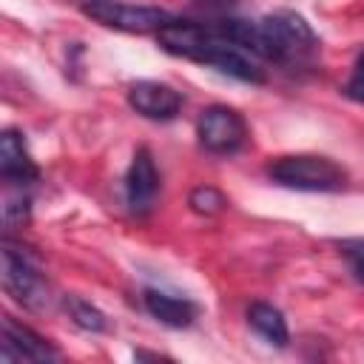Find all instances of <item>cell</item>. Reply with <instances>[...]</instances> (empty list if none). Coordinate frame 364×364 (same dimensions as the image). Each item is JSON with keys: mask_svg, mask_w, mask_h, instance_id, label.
I'll list each match as a JSON object with an SVG mask.
<instances>
[{"mask_svg": "<svg viewBox=\"0 0 364 364\" xmlns=\"http://www.w3.org/2000/svg\"><path fill=\"white\" fill-rule=\"evenodd\" d=\"M338 247H341V256H344L353 279L358 284H364V239H344Z\"/></svg>", "mask_w": 364, "mask_h": 364, "instance_id": "2e32d148", "label": "cell"}, {"mask_svg": "<svg viewBox=\"0 0 364 364\" xmlns=\"http://www.w3.org/2000/svg\"><path fill=\"white\" fill-rule=\"evenodd\" d=\"M128 105L145 117V119H173L182 108V94L168 85V82H156V80H139L128 88Z\"/></svg>", "mask_w": 364, "mask_h": 364, "instance_id": "9c48e42d", "label": "cell"}, {"mask_svg": "<svg viewBox=\"0 0 364 364\" xmlns=\"http://www.w3.org/2000/svg\"><path fill=\"white\" fill-rule=\"evenodd\" d=\"M264 173L270 182L290 188V191H310V193H333L347 185V171L321 154H287L267 162Z\"/></svg>", "mask_w": 364, "mask_h": 364, "instance_id": "3957f363", "label": "cell"}, {"mask_svg": "<svg viewBox=\"0 0 364 364\" xmlns=\"http://www.w3.org/2000/svg\"><path fill=\"white\" fill-rule=\"evenodd\" d=\"M156 43L162 51H168L173 57H185L199 65H210L233 80H242L250 85H262L267 80V71L262 68L259 57L245 51L239 43H233L216 26H202V23L173 17L165 28L156 31Z\"/></svg>", "mask_w": 364, "mask_h": 364, "instance_id": "7a4b0ae2", "label": "cell"}, {"mask_svg": "<svg viewBox=\"0 0 364 364\" xmlns=\"http://www.w3.org/2000/svg\"><path fill=\"white\" fill-rule=\"evenodd\" d=\"M82 14L97 20L100 26L131 31V34L159 31L173 20V14L165 11V9L136 6V3H125V0H85L82 3Z\"/></svg>", "mask_w": 364, "mask_h": 364, "instance_id": "5b68a950", "label": "cell"}, {"mask_svg": "<svg viewBox=\"0 0 364 364\" xmlns=\"http://www.w3.org/2000/svg\"><path fill=\"white\" fill-rule=\"evenodd\" d=\"M159 171L156 162L151 156L148 148H136L134 159L128 165L125 173V205L131 216H148L156 208V196H159Z\"/></svg>", "mask_w": 364, "mask_h": 364, "instance_id": "52a82bcc", "label": "cell"}, {"mask_svg": "<svg viewBox=\"0 0 364 364\" xmlns=\"http://www.w3.org/2000/svg\"><path fill=\"white\" fill-rule=\"evenodd\" d=\"M142 304L145 310L165 327H173V330H185L196 321L199 316V307L191 301V299H182V296H171V293H162V290H154L148 287L142 293Z\"/></svg>", "mask_w": 364, "mask_h": 364, "instance_id": "8fae6325", "label": "cell"}, {"mask_svg": "<svg viewBox=\"0 0 364 364\" xmlns=\"http://www.w3.org/2000/svg\"><path fill=\"white\" fill-rule=\"evenodd\" d=\"M0 176L6 185H23V188L40 179V168L31 159L26 136L17 128H6L0 136Z\"/></svg>", "mask_w": 364, "mask_h": 364, "instance_id": "30bf717a", "label": "cell"}, {"mask_svg": "<svg viewBox=\"0 0 364 364\" xmlns=\"http://www.w3.org/2000/svg\"><path fill=\"white\" fill-rule=\"evenodd\" d=\"M344 97L364 105V51L358 54V60H355V65H353V74H350V80L344 82Z\"/></svg>", "mask_w": 364, "mask_h": 364, "instance_id": "e0dca14e", "label": "cell"}, {"mask_svg": "<svg viewBox=\"0 0 364 364\" xmlns=\"http://www.w3.org/2000/svg\"><path fill=\"white\" fill-rule=\"evenodd\" d=\"M247 324L273 347H287V341H290L287 321H284L282 310H276L267 301H253L247 307Z\"/></svg>", "mask_w": 364, "mask_h": 364, "instance_id": "7c38bea8", "label": "cell"}, {"mask_svg": "<svg viewBox=\"0 0 364 364\" xmlns=\"http://www.w3.org/2000/svg\"><path fill=\"white\" fill-rule=\"evenodd\" d=\"M0 358L3 361H51L57 358V350L34 333L31 327L14 321L11 316H3V330H0Z\"/></svg>", "mask_w": 364, "mask_h": 364, "instance_id": "ba28073f", "label": "cell"}, {"mask_svg": "<svg viewBox=\"0 0 364 364\" xmlns=\"http://www.w3.org/2000/svg\"><path fill=\"white\" fill-rule=\"evenodd\" d=\"M188 205L199 216H216V213H222L228 208V196L213 185H199V188H193L188 193Z\"/></svg>", "mask_w": 364, "mask_h": 364, "instance_id": "9a60e30c", "label": "cell"}, {"mask_svg": "<svg viewBox=\"0 0 364 364\" xmlns=\"http://www.w3.org/2000/svg\"><path fill=\"white\" fill-rule=\"evenodd\" d=\"M193 3L199 9H205V11H210V14H228V11L236 9L239 0H193Z\"/></svg>", "mask_w": 364, "mask_h": 364, "instance_id": "ac0fdd59", "label": "cell"}, {"mask_svg": "<svg viewBox=\"0 0 364 364\" xmlns=\"http://www.w3.org/2000/svg\"><path fill=\"white\" fill-rule=\"evenodd\" d=\"M3 287L17 304L28 310H40L48 304V282L40 270L37 256L9 239L3 242Z\"/></svg>", "mask_w": 364, "mask_h": 364, "instance_id": "277c9868", "label": "cell"}, {"mask_svg": "<svg viewBox=\"0 0 364 364\" xmlns=\"http://www.w3.org/2000/svg\"><path fill=\"white\" fill-rule=\"evenodd\" d=\"M216 28L228 34L233 43H239L245 51H250L253 57L273 63L279 68H287V71L316 65L318 48H321L310 23L290 9L270 11L262 20L225 17L219 20Z\"/></svg>", "mask_w": 364, "mask_h": 364, "instance_id": "6da1fadb", "label": "cell"}, {"mask_svg": "<svg viewBox=\"0 0 364 364\" xmlns=\"http://www.w3.org/2000/svg\"><path fill=\"white\" fill-rule=\"evenodd\" d=\"M31 213V199L26 193L23 185H6V196H3V225L9 230L23 228L28 222Z\"/></svg>", "mask_w": 364, "mask_h": 364, "instance_id": "5bb4252c", "label": "cell"}, {"mask_svg": "<svg viewBox=\"0 0 364 364\" xmlns=\"http://www.w3.org/2000/svg\"><path fill=\"white\" fill-rule=\"evenodd\" d=\"M63 307L68 313V318L80 327V330H88V333H102L108 327L102 310H97L88 299L82 296H63Z\"/></svg>", "mask_w": 364, "mask_h": 364, "instance_id": "4fadbf2b", "label": "cell"}, {"mask_svg": "<svg viewBox=\"0 0 364 364\" xmlns=\"http://www.w3.org/2000/svg\"><path fill=\"white\" fill-rule=\"evenodd\" d=\"M199 145L210 154H236L247 142V125L230 105H208L196 119Z\"/></svg>", "mask_w": 364, "mask_h": 364, "instance_id": "8992f818", "label": "cell"}]
</instances>
